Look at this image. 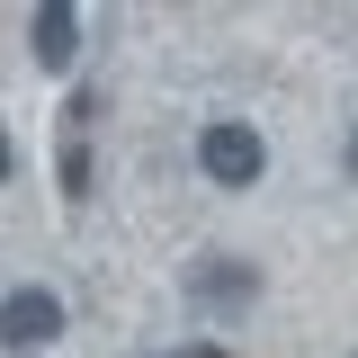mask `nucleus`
I'll list each match as a JSON object with an SVG mask.
<instances>
[{
  "instance_id": "3",
  "label": "nucleus",
  "mask_w": 358,
  "mask_h": 358,
  "mask_svg": "<svg viewBox=\"0 0 358 358\" xmlns=\"http://www.w3.org/2000/svg\"><path fill=\"white\" fill-rule=\"evenodd\" d=\"M54 331H63V296L54 287H9L0 296V341L9 350H45Z\"/></svg>"
},
{
  "instance_id": "2",
  "label": "nucleus",
  "mask_w": 358,
  "mask_h": 358,
  "mask_svg": "<svg viewBox=\"0 0 358 358\" xmlns=\"http://www.w3.org/2000/svg\"><path fill=\"white\" fill-rule=\"evenodd\" d=\"M197 171L215 179V188H251V179L268 171V143L251 117H206L197 126Z\"/></svg>"
},
{
  "instance_id": "5",
  "label": "nucleus",
  "mask_w": 358,
  "mask_h": 358,
  "mask_svg": "<svg viewBox=\"0 0 358 358\" xmlns=\"http://www.w3.org/2000/svg\"><path fill=\"white\" fill-rule=\"evenodd\" d=\"M341 171H350V179H358V126H350V152H341Z\"/></svg>"
},
{
  "instance_id": "1",
  "label": "nucleus",
  "mask_w": 358,
  "mask_h": 358,
  "mask_svg": "<svg viewBox=\"0 0 358 358\" xmlns=\"http://www.w3.org/2000/svg\"><path fill=\"white\" fill-rule=\"evenodd\" d=\"M179 296L206 313V322H215V313H251L260 305V268L233 260V251H197V260L179 268Z\"/></svg>"
},
{
  "instance_id": "4",
  "label": "nucleus",
  "mask_w": 358,
  "mask_h": 358,
  "mask_svg": "<svg viewBox=\"0 0 358 358\" xmlns=\"http://www.w3.org/2000/svg\"><path fill=\"white\" fill-rule=\"evenodd\" d=\"M27 54H36L45 72H72V54H81V9H72V0H36V9H27Z\"/></svg>"
}]
</instances>
